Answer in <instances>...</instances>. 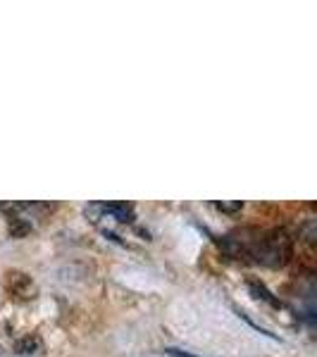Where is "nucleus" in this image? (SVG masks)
I'll use <instances>...</instances> for the list:
<instances>
[{
  "label": "nucleus",
  "instance_id": "nucleus-1",
  "mask_svg": "<svg viewBox=\"0 0 317 357\" xmlns=\"http://www.w3.org/2000/svg\"><path fill=\"white\" fill-rule=\"evenodd\" d=\"M253 257L270 267H279L291 257V241L284 231H270L265 234L253 248Z\"/></svg>",
  "mask_w": 317,
  "mask_h": 357
},
{
  "label": "nucleus",
  "instance_id": "nucleus-2",
  "mask_svg": "<svg viewBox=\"0 0 317 357\" xmlns=\"http://www.w3.org/2000/svg\"><path fill=\"white\" fill-rule=\"evenodd\" d=\"M86 217H91V222L98 220H112L119 224H131L136 220L134 207L126 203H96L86 207Z\"/></svg>",
  "mask_w": 317,
  "mask_h": 357
},
{
  "label": "nucleus",
  "instance_id": "nucleus-3",
  "mask_svg": "<svg viewBox=\"0 0 317 357\" xmlns=\"http://www.w3.org/2000/svg\"><path fill=\"white\" fill-rule=\"evenodd\" d=\"M165 353H167V355H172V357H200V355L186 353V350H175V348H167Z\"/></svg>",
  "mask_w": 317,
  "mask_h": 357
},
{
  "label": "nucleus",
  "instance_id": "nucleus-4",
  "mask_svg": "<svg viewBox=\"0 0 317 357\" xmlns=\"http://www.w3.org/2000/svg\"><path fill=\"white\" fill-rule=\"evenodd\" d=\"M217 207H220V210H227V212H232V210H241V203H234V205H222V203H217Z\"/></svg>",
  "mask_w": 317,
  "mask_h": 357
}]
</instances>
